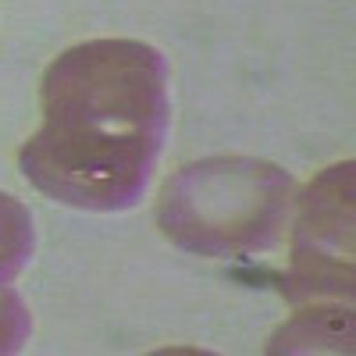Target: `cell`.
Returning <instances> with one entry per match:
<instances>
[{
	"label": "cell",
	"mask_w": 356,
	"mask_h": 356,
	"mask_svg": "<svg viewBox=\"0 0 356 356\" xmlns=\"http://www.w3.org/2000/svg\"><path fill=\"white\" fill-rule=\"evenodd\" d=\"M171 125L168 61L143 40H86L40 82V129L22 143V175L79 211H129L150 186Z\"/></svg>",
	"instance_id": "cell-1"
},
{
	"label": "cell",
	"mask_w": 356,
	"mask_h": 356,
	"mask_svg": "<svg viewBox=\"0 0 356 356\" xmlns=\"http://www.w3.org/2000/svg\"><path fill=\"white\" fill-rule=\"evenodd\" d=\"M296 203L292 175L257 157H207L178 168L157 196V225L196 257H250L282 239Z\"/></svg>",
	"instance_id": "cell-2"
},
{
	"label": "cell",
	"mask_w": 356,
	"mask_h": 356,
	"mask_svg": "<svg viewBox=\"0 0 356 356\" xmlns=\"http://www.w3.org/2000/svg\"><path fill=\"white\" fill-rule=\"evenodd\" d=\"M289 296L296 303L353 296V161L317 175L300 196L289 264Z\"/></svg>",
	"instance_id": "cell-3"
},
{
	"label": "cell",
	"mask_w": 356,
	"mask_h": 356,
	"mask_svg": "<svg viewBox=\"0 0 356 356\" xmlns=\"http://www.w3.org/2000/svg\"><path fill=\"white\" fill-rule=\"evenodd\" d=\"M271 353H349L353 349V314L349 307H328V310H303L296 314L285 328L275 335V342L267 346Z\"/></svg>",
	"instance_id": "cell-4"
},
{
	"label": "cell",
	"mask_w": 356,
	"mask_h": 356,
	"mask_svg": "<svg viewBox=\"0 0 356 356\" xmlns=\"http://www.w3.org/2000/svg\"><path fill=\"white\" fill-rule=\"evenodd\" d=\"M36 250V225L29 207L0 189V285L15 282Z\"/></svg>",
	"instance_id": "cell-5"
},
{
	"label": "cell",
	"mask_w": 356,
	"mask_h": 356,
	"mask_svg": "<svg viewBox=\"0 0 356 356\" xmlns=\"http://www.w3.org/2000/svg\"><path fill=\"white\" fill-rule=\"evenodd\" d=\"M29 332H33V314H29L25 300L15 289L0 285V353H18Z\"/></svg>",
	"instance_id": "cell-6"
}]
</instances>
